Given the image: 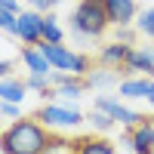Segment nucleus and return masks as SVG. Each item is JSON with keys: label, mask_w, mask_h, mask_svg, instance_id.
<instances>
[{"label": "nucleus", "mask_w": 154, "mask_h": 154, "mask_svg": "<svg viewBox=\"0 0 154 154\" xmlns=\"http://www.w3.org/2000/svg\"><path fill=\"white\" fill-rule=\"evenodd\" d=\"M56 136L59 133H53L37 117H19L6 123L3 139H0V151L3 154H43L56 142Z\"/></svg>", "instance_id": "nucleus-1"}, {"label": "nucleus", "mask_w": 154, "mask_h": 154, "mask_svg": "<svg viewBox=\"0 0 154 154\" xmlns=\"http://www.w3.org/2000/svg\"><path fill=\"white\" fill-rule=\"evenodd\" d=\"M71 37L74 40H99L102 34L111 28L108 12H105V0H77V6L71 9Z\"/></svg>", "instance_id": "nucleus-2"}, {"label": "nucleus", "mask_w": 154, "mask_h": 154, "mask_svg": "<svg viewBox=\"0 0 154 154\" xmlns=\"http://www.w3.org/2000/svg\"><path fill=\"white\" fill-rule=\"evenodd\" d=\"M34 117L40 123H46L53 133H59V130H74V126H80L86 120V114L77 111L74 105H65V102H43V105L34 111Z\"/></svg>", "instance_id": "nucleus-3"}, {"label": "nucleus", "mask_w": 154, "mask_h": 154, "mask_svg": "<svg viewBox=\"0 0 154 154\" xmlns=\"http://www.w3.org/2000/svg\"><path fill=\"white\" fill-rule=\"evenodd\" d=\"M93 108L111 114V117L117 120L123 130H136V126L145 120V114H139V111H133V108H126L117 96H96V105H93Z\"/></svg>", "instance_id": "nucleus-4"}, {"label": "nucleus", "mask_w": 154, "mask_h": 154, "mask_svg": "<svg viewBox=\"0 0 154 154\" xmlns=\"http://www.w3.org/2000/svg\"><path fill=\"white\" fill-rule=\"evenodd\" d=\"M12 34L22 40V46H37V43L43 40V12H37V9H31V6L22 9Z\"/></svg>", "instance_id": "nucleus-5"}, {"label": "nucleus", "mask_w": 154, "mask_h": 154, "mask_svg": "<svg viewBox=\"0 0 154 154\" xmlns=\"http://www.w3.org/2000/svg\"><path fill=\"white\" fill-rule=\"evenodd\" d=\"M105 12H108L111 28H133L139 19L136 0H105Z\"/></svg>", "instance_id": "nucleus-6"}, {"label": "nucleus", "mask_w": 154, "mask_h": 154, "mask_svg": "<svg viewBox=\"0 0 154 154\" xmlns=\"http://www.w3.org/2000/svg\"><path fill=\"white\" fill-rule=\"evenodd\" d=\"M126 74H139V77H154V46H133L123 65V77Z\"/></svg>", "instance_id": "nucleus-7"}, {"label": "nucleus", "mask_w": 154, "mask_h": 154, "mask_svg": "<svg viewBox=\"0 0 154 154\" xmlns=\"http://www.w3.org/2000/svg\"><path fill=\"white\" fill-rule=\"evenodd\" d=\"M136 43H123V40H111L99 49V56H96V65H105V68H114V71H120L123 74V65H126V56H130V49Z\"/></svg>", "instance_id": "nucleus-8"}, {"label": "nucleus", "mask_w": 154, "mask_h": 154, "mask_svg": "<svg viewBox=\"0 0 154 154\" xmlns=\"http://www.w3.org/2000/svg\"><path fill=\"white\" fill-rule=\"evenodd\" d=\"M154 93V77H139V74H126L117 83V96L120 99H148Z\"/></svg>", "instance_id": "nucleus-9"}, {"label": "nucleus", "mask_w": 154, "mask_h": 154, "mask_svg": "<svg viewBox=\"0 0 154 154\" xmlns=\"http://www.w3.org/2000/svg\"><path fill=\"white\" fill-rule=\"evenodd\" d=\"M37 46L43 49V56L49 59V65H53L56 71H71V68H74L77 53H74L71 46H65V43H46V40H40Z\"/></svg>", "instance_id": "nucleus-10"}, {"label": "nucleus", "mask_w": 154, "mask_h": 154, "mask_svg": "<svg viewBox=\"0 0 154 154\" xmlns=\"http://www.w3.org/2000/svg\"><path fill=\"white\" fill-rule=\"evenodd\" d=\"M130 151L133 154H154V120L151 117H145L136 130H130Z\"/></svg>", "instance_id": "nucleus-11"}, {"label": "nucleus", "mask_w": 154, "mask_h": 154, "mask_svg": "<svg viewBox=\"0 0 154 154\" xmlns=\"http://www.w3.org/2000/svg\"><path fill=\"white\" fill-rule=\"evenodd\" d=\"M71 154H117V148H114V142H108V139L93 133V136L71 139Z\"/></svg>", "instance_id": "nucleus-12"}, {"label": "nucleus", "mask_w": 154, "mask_h": 154, "mask_svg": "<svg viewBox=\"0 0 154 154\" xmlns=\"http://www.w3.org/2000/svg\"><path fill=\"white\" fill-rule=\"evenodd\" d=\"M22 65H25L28 74H53L56 71L40 46H22Z\"/></svg>", "instance_id": "nucleus-13"}, {"label": "nucleus", "mask_w": 154, "mask_h": 154, "mask_svg": "<svg viewBox=\"0 0 154 154\" xmlns=\"http://www.w3.org/2000/svg\"><path fill=\"white\" fill-rule=\"evenodd\" d=\"M86 86L89 89H108V86H117L123 77H120V71H114V68H105V65H96L93 71H89L86 77Z\"/></svg>", "instance_id": "nucleus-14"}, {"label": "nucleus", "mask_w": 154, "mask_h": 154, "mask_svg": "<svg viewBox=\"0 0 154 154\" xmlns=\"http://www.w3.org/2000/svg\"><path fill=\"white\" fill-rule=\"evenodd\" d=\"M28 99V83H25V77H3V83H0V102H22Z\"/></svg>", "instance_id": "nucleus-15"}, {"label": "nucleus", "mask_w": 154, "mask_h": 154, "mask_svg": "<svg viewBox=\"0 0 154 154\" xmlns=\"http://www.w3.org/2000/svg\"><path fill=\"white\" fill-rule=\"evenodd\" d=\"M43 40L46 43H65V31H62V22H59L56 12L43 16Z\"/></svg>", "instance_id": "nucleus-16"}, {"label": "nucleus", "mask_w": 154, "mask_h": 154, "mask_svg": "<svg viewBox=\"0 0 154 154\" xmlns=\"http://www.w3.org/2000/svg\"><path fill=\"white\" fill-rule=\"evenodd\" d=\"M86 120H89V126H93L96 133H111L114 126H117V120L111 117V114H105V111H99V108H93L86 114Z\"/></svg>", "instance_id": "nucleus-17"}, {"label": "nucleus", "mask_w": 154, "mask_h": 154, "mask_svg": "<svg viewBox=\"0 0 154 154\" xmlns=\"http://www.w3.org/2000/svg\"><path fill=\"white\" fill-rule=\"evenodd\" d=\"M136 31L142 34V37H148V40H154V9H142V12H139Z\"/></svg>", "instance_id": "nucleus-18"}, {"label": "nucleus", "mask_w": 154, "mask_h": 154, "mask_svg": "<svg viewBox=\"0 0 154 154\" xmlns=\"http://www.w3.org/2000/svg\"><path fill=\"white\" fill-rule=\"evenodd\" d=\"M0 114H3V120H19L22 117V105L19 102H0Z\"/></svg>", "instance_id": "nucleus-19"}, {"label": "nucleus", "mask_w": 154, "mask_h": 154, "mask_svg": "<svg viewBox=\"0 0 154 154\" xmlns=\"http://www.w3.org/2000/svg\"><path fill=\"white\" fill-rule=\"evenodd\" d=\"M43 154H71V139H65V136H56V142L49 145Z\"/></svg>", "instance_id": "nucleus-20"}, {"label": "nucleus", "mask_w": 154, "mask_h": 154, "mask_svg": "<svg viewBox=\"0 0 154 154\" xmlns=\"http://www.w3.org/2000/svg\"><path fill=\"white\" fill-rule=\"evenodd\" d=\"M16 22H19V12H6V9H0V28H3L6 34L16 31Z\"/></svg>", "instance_id": "nucleus-21"}, {"label": "nucleus", "mask_w": 154, "mask_h": 154, "mask_svg": "<svg viewBox=\"0 0 154 154\" xmlns=\"http://www.w3.org/2000/svg\"><path fill=\"white\" fill-rule=\"evenodd\" d=\"M28 6L31 9H37V12H53V6H56V0H28Z\"/></svg>", "instance_id": "nucleus-22"}, {"label": "nucleus", "mask_w": 154, "mask_h": 154, "mask_svg": "<svg viewBox=\"0 0 154 154\" xmlns=\"http://www.w3.org/2000/svg\"><path fill=\"white\" fill-rule=\"evenodd\" d=\"M0 9H6V12H22V0H0Z\"/></svg>", "instance_id": "nucleus-23"}, {"label": "nucleus", "mask_w": 154, "mask_h": 154, "mask_svg": "<svg viewBox=\"0 0 154 154\" xmlns=\"http://www.w3.org/2000/svg\"><path fill=\"white\" fill-rule=\"evenodd\" d=\"M117 40H123V43H133V28H117Z\"/></svg>", "instance_id": "nucleus-24"}, {"label": "nucleus", "mask_w": 154, "mask_h": 154, "mask_svg": "<svg viewBox=\"0 0 154 154\" xmlns=\"http://www.w3.org/2000/svg\"><path fill=\"white\" fill-rule=\"evenodd\" d=\"M0 77H12V62H9V59L0 62Z\"/></svg>", "instance_id": "nucleus-25"}, {"label": "nucleus", "mask_w": 154, "mask_h": 154, "mask_svg": "<svg viewBox=\"0 0 154 154\" xmlns=\"http://www.w3.org/2000/svg\"><path fill=\"white\" fill-rule=\"evenodd\" d=\"M145 102H148V105H151V111H154V93H151V96H148Z\"/></svg>", "instance_id": "nucleus-26"}, {"label": "nucleus", "mask_w": 154, "mask_h": 154, "mask_svg": "<svg viewBox=\"0 0 154 154\" xmlns=\"http://www.w3.org/2000/svg\"><path fill=\"white\" fill-rule=\"evenodd\" d=\"M56 3H71V0H56Z\"/></svg>", "instance_id": "nucleus-27"}, {"label": "nucleus", "mask_w": 154, "mask_h": 154, "mask_svg": "<svg viewBox=\"0 0 154 154\" xmlns=\"http://www.w3.org/2000/svg\"><path fill=\"white\" fill-rule=\"evenodd\" d=\"M151 120H154V117H151Z\"/></svg>", "instance_id": "nucleus-28"}]
</instances>
